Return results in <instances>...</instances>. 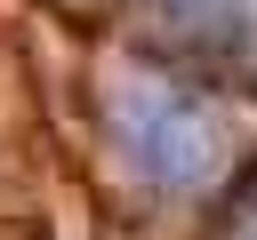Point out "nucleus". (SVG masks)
Here are the masks:
<instances>
[{
  "instance_id": "1",
  "label": "nucleus",
  "mask_w": 257,
  "mask_h": 240,
  "mask_svg": "<svg viewBox=\"0 0 257 240\" xmlns=\"http://www.w3.org/2000/svg\"><path fill=\"white\" fill-rule=\"evenodd\" d=\"M104 136H112V152H120L153 192H177V200L209 192V184L225 176V160H233L225 112H217L201 88H185V80H169V72H153V64L104 72Z\"/></svg>"
},
{
  "instance_id": "2",
  "label": "nucleus",
  "mask_w": 257,
  "mask_h": 240,
  "mask_svg": "<svg viewBox=\"0 0 257 240\" xmlns=\"http://www.w3.org/2000/svg\"><path fill=\"white\" fill-rule=\"evenodd\" d=\"M145 24L169 40V48H225L241 40V0H137Z\"/></svg>"
},
{
  "instance_id": "3",
  "label": "nucleus",
  "mask_w": 257,
  "mask_h": 240,
  "mask_svg": "<svg viewBox=\"0 0 257 240\" xmlns=\"http://www.w3.org/2000/svg\"><path fill=\"white\" fill-rule=\"evenodd\" d=\"M217 240H257V184L225 208V224H217Z\"/></svg>"
}]
</instances>
